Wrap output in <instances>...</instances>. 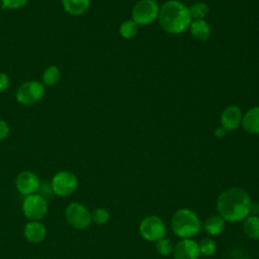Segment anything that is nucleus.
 I'll return each mask as SVG.
<instances>
[{
	"mask_svg": "<svg viewBox=\"0 0 259 259\" xmlns=\"http://www.w3.org/2000/svg\"><path fill=\"white\" fill-rule=\"evenodd\" d=\"M251 199L247 191L239 187H232L222 192L217 200L219 215L228 222L245 220L250 212Z\"/></svg>",
	"mask_w": 259,
	"mask_h": 259,
	"instance_id": "1",
	"label": "nucleus"
},
{
	"mask_svg": "<svg viewBox=\"0 0 259 259\" xmlns=\"http://www.w3.org/2000/svg\"><path fill=\"white\" fill-rule=\"evenodd\" d=\"M158 20L166 32L179 34L189 27L192 19L185 4L178 0H169L160 8Z\"/></svg>",
	"mask_w": 259,
	"mask_h": 259,
	"instance_id": "2",
	"label": "nucleus"
},
{
	"mask_svg": "<svg viewBox=\"0 0 259 259\" xmlns=\"http://www.w3.org/2000/svg\"><path fill=\"white\" fill-rule=\"evenodd\" d=\"M171 227L178 237L189 239L199 232L201 225L195 212L188 208H181L173 214Z\"/></svg>",
	"mask_w": 259,
	"mask_h": 259,
	"instance_id": "3",
	"label": "nucleus"
},
{
	"mask_svg": "<svg viewBox=\"0 0 259 259\" xmlns=\"http://www.w3.org/2000/svg\"><path fill=\"white\" fill-rule=\"evenodd\" d=\"M45 85L37 80H30L22 83L15 94L16 100L22 105H33L40 101L45 95Z\"/></svg>",
	"mask_w": 259,
	"mask_h": 259,
	"instance_id": "4",
	"label": "nucleus"
},
{
	"mask_svg": "<svg viewBox=\"0 0 259 259\" xmlns=\"http://www.w3.org/2000/svg\"><path fill=\"white\" fill-rule=\"evenodd\" d=\"M160 7L155 0H140L132 11V19L138 25H148L154 22L159 15Z\"/></svg>",
	"mask_w": 259,
	"mask_h": 259,
	"instance_id": "5",
	"label": "nucleus"
},
{
	"mask_svg": "<svg viewBox=\"0 0 259 259\" xmlns=\"http://www.w3.org/2000/svg\"><path fill=\"white\" fill-rule=\"evenodd\" d=\"M65 217L68 223L77 230H84L91 224V212L81 203L72 202L66 210Z\"/></svg>",
	"mask_w": 259,
	"mask_h": 259,
	"instance_id": "6",
	"label": "nucleus"
},
{
	"mask_svg": "<svg viewBox=\"0 0 259 259\" xmlns=\"http://www.w3.org/2000/svg\"><path fill=\"white\" fill-rule=\"evenodd\" d=\"M142 237L151 242H157L164 238L166 233V227L164 222L156 215H150L145 218L139 227Z\"/></svg>",
	"mask_w": 259,
	"mask_h": 259,
	"instance_id": "7",
	"label": "nucleus"
},
{
	"mask_svg": "<svg viewBox=\"0 0 259 259\" xmlns=\"http://www.w3.org/2000/svg\"><path fill=\"white\" fill-rule=\"evenodd\" d=\"M22 211L30 221H39L48 211V202L40 194L25 196L22 203Z\"/></svg>",
	"mask_w": 259,
	"mask_h": 259,
	"instance_id": "8",
	"label": "nucleus"
},
{
	"mask_svg": "<svg viewBox=\"0 0 259 259\" xmlns=\"http://www.w3.org/2000/svg\"><path fill=\"white\" fill-rule=\"evenodd\" d=\"M51 186L55 194L59 196H68L76 190L78 180L72 172L60 171L53 177Z\"/></svg>",
	"mask_w": 259,
	"mask_h": 259,
	"instance_id": "9",
	"label": "nucleus"
},
{
	"mask_svg": "<svg viewBox=\"0 0 259 259\" xmlns=\"http://www.w3.org/2000/svg\"><path fill=\"white\" fill-rule=\"evenodd\" d=\"M15 185L19 193L27 196L34 194L39 189L40 181L35 173L31 171H22L16 177Z\"/></svg>",
	"mask_w": 259,
	"mask_h": 259,
	"instance_id": "10",
	"label": "nucleus"
},
{
	"mask_svg": "<svg viewBox=\"0 0 259 259\" xmlns=\"http://www.w3.org/2000/svg\"><path fill=\"white\" fill-rule=\"evenodd\" d=\"M242 111L237 105H230L224 109L221 115V126L226 131L237 130L242 122Z\"/></svg>",
	"mask_w": 259,
	"mask_h": 259,
	"instance_id": "11",
	"label": "nucleus"
},
{
	"mask_svg": "<svg viewBox=\"0 0 259 259\" xmlns=\"http://www.w3.org/2000/svg\"><path fill=\"white\" fill-rule=\"evenodd\" d=\"M175 259H198L200 254L198 244L190 239H183L174 247Z\"/></svg>",
	"mask_w": 259,
	"mask_h": 259,
	"instance_id": "12",
	"label": "nucleus"
},
{
	"mask_svg": "<svg viewBox=\"0 0 259 259\" xmlns=\"http://www.w3.org/2000/svg\"><path fill=\"white\" fill-rule=\"evenodd\" d=\"M23 234L25 239L30 243H40L47 234L45 226L38 221H31L24 227Z\"/></svg>",
	"mask_w": 259,
	"mask_h": 259,
	"instance_id": "13",
	"label": "nucleus"
},
{
	"mask_svg": "<svg viewBox=\"0 0 259 259\" xmlns=\"http://www.w3.org/2000/svg\"><path fill=\"white\" fill-rule=\"evenodd\" d=\"M241 125L249 134H259V106L252 107L243 114Z\"/></svg>",
	"mask_w": 259,
	"mask_h": 259,
	"instance_id": "14",
	"label": "nucleus"
},
{
	"mask_svg": "<svg viewBox=\"0 0 259 259\" xmlns=\"http://www.w3.org/2000/svg\"><path fill=\"white\" fill-rule=\"evenodd\" d=\"M188 28L191 35L197 40H206L211 33L210 26L204 19H192Z\"/></svg>",
	"mask_w": 259,
	"mask_h": 259,
	"instance_id": "15",
	"label": "nucleus"
},
{
	"mask_svg": "<svg viewBox=\"0 0 259 259\" xmlns=\"http://www.w3.org/2000/svg\"><path fill=\"white\" fill-rule=\"evenodd\" d=\"M62 6L70 15L79 16L89 9L90 0H62Z\"/></svg>",
	"mask_w": 259,
	"mask_h": 259,
	"instance_id": "16",
	"label": "nucleus"
},
{
	"mask_svg": "<svg viewBox=\"0 0 259 259\" xmlns=\"http://www.w3.org/2000/svg\"><path fill=\"white\" fill-rule=\"evenodd\" d=\"M224 228H225V220L221 215H215V214L209 215L204 223L205 231L211 236L221 234Z\"/></svg>",
	"mask_w": 259,
	"mask_h": 259,
	"instance_id": "17",
	"label": "nucleus"
},
{
	"mask_svg": "<svg viewBox=\"0 0 259 259\" xmlns=\"http://www.w3.org/2000/svg\"><path fill=\"white\" fill-rule=\"evenodd\" d=\"M42 84L48 87L55 86L61 79V71L57 66H50L46 68L42 73Z\"/></svg>",
	"mask_w": 259,
	"mask_h": 259,
	"instance_id": "18",
	"label": "nucleus"
},
{
	"mask_svg": "<svg viewBox=\"0 0 259 259\" xmlns=\"http://www.w3.org/2000/svg\"><path fill=\"white\" fill-rule=\"evenodd\" d=\"M244 232L251 239H259V218L257 215L247 217L244 221Z\"/></svg>",
	"mask_w": 259,
	"mask_h": 259,
	"instance_id": "19",
	"label": "nucleus"
},
{
	"mask_svg": "<svg viewBox=\"0 0 259 259\" xmlns=\"http://www.w3.org/2000/svg\"><path fill=\"white\" fill-rule=\"evenodd\" d=\"M118 30H119V34L123 38L130 39L137 35L139 31V25L133 19H127L120 24Z\"/></svg>",
	"mask_w": 259,
	"mask_h": 259,
	"instance_id": "20",
	"label": "nucleus"
},
{
	"mask_svg": "<svg viewBox=\"0 0 259 259\" xmlns=\"http://www.w3.org/2000/svg\"><path fill=\"white\" fill-rule=\"evenodd\" d=\"M188 9L191 19H203L209 11L208 6L204 2H196L188 7Z\"/></svg>",
	"mask_w": 259,
	"mask_h": 259,
	"instance_id": "21",
	"label": "nucleus"
},
{
	"mask_svg": "<svg viewBox=\"0 0 259 259\" xmlns=\"http://www.w3.org/2000/svg\"><path fill=\"white\" fill-rule=\"evenodd\" d=\"M91 220L97 225H103L109 220V212L105 208H96L91 212Z\"/></svg>",
	"mask_w": 259,
	"mask_h": 259,
	"instance_id": "22",
	"label": "nucleus"
},
{
	"mask_svg": "<svg viewBox=\"0 0 259 259\" xmlns=\"http://www.w3.org/2000/svg\"><path fill=\"white\" fill-rule=\"evenodd\" d=\"M199 252L204 256H211L215 252V243L211 239H203L200 241Z\"/></svg>",
	"mask_w": 259,
	"mask_h": 259,
	"instance_id": "23",
	"label": "nucleus"
},
{
	"mask_svg": "<svg viewBox=\"0 0 259 259\" xmlns=\"http://www.w3.org/2000/svg\"><path fill=\"white\" fill-rule=\"evenodd\" d=\"M156 249L158 253L161 255H169L173 251V244L170 239L162 238L159 241H157Z\"/></svg>",
	"mask_w": 259,
	"mask_h": 259,
	"instance_id": "24",
	"label": "nucleus"
},
{
	"mask_svg": "<svg viewBox=\"0 0 259 259\" xmlns=\"http://www.w3.org/2000/svg\"><path fill=\"white\" fill-rule=\"evenodd\" d=\"M28 0H1V5L6 9H19L27 4Z\"/></svg>",
	"mask_w": 259,
	"mask_h": 259,
	"instance_id": "25",
	"label": "nucleus"
},
{
	"mask_svg": "<svg viewBox=\"0 0 259 259\" xmlns=\"http://www.w3.org/2000/svg\"><path fill=\"white\" fill-rule=\"evenodd\" d=\"M10 85V80L7 74L0 72V92L5 91L6 89H8Z\"/></svg>",
	"mask_w": 259,
	"mask_h": 259,
	"instance_id": "26",
	"label": "nucleus"
},
{
	"mask_svg": "<svg viewBox=\"0 0 259 259\" xmlns=\"http://www.w3.org/2000/svg\"><path fill=\"white\" fill-rule=\"evenodd\" d=\"M9 131H10V128H9L8 123L4 119L0 118V141L4 140L8 136Z\"/></svg>",
	"mask_w": 259,
	"mask_h": 259,
	"instance_id": "27",
	"label": "nucleus"
},
{
	"mask_svg": "<svg viewBox=\"0 0 259 259\" xmlns=\"http://www.w3.org/2000/svg\"><path fill=\"white\" fill-rule=\"evenodd\" d=\"M226 132H227V131H226L223 126H219V127H217L215 131H214V136H215L217 138H224L225 135H226Z\"/></svg>",
	"mask_w": 259,
	"mask_h": 259,
	"instance_id": "28",
	"label": "nucleus"
},
{
	"mask_svg": "<svg viewBox=\"0 0 259 259\" xmlns=\"http://www.w3.org/2000/svg\"><path fill=\"white\" fill-rule=\"evenodd\" d=\"M0 5H1V0H0Z\"/></svg>",
	"mask_w": 259,
	"mask_h": 259,
	"instance_id": "29",
	"label": "nucleus"
},
{
	"mask_svg": "<svg viewBox=\"0 0 259 259\" xmlns=\"http://www.w3.org/2000/svg\"><path fill=\"white\" fill-rule=\"evenodd\" d=\"M242 259H247V258H242Z\"/></svg>",
	"mask_w": 259,
	"mask_h": 259,
	"instance_id": "30",
	"label": "nucleus"
}]
</instances>
